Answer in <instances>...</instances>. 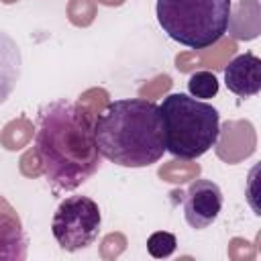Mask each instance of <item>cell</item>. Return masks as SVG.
Segmentation results:
<instances>
[{
  "label": "cell",
  "mask_w": 261,
  "mask_h": 261,
  "mask_svg": "<svg viewBox=\"0 0 261 261\" xmlns=\"http://www.w3.org/2000/svg\"><path fill=\"white\" fill-rule=\"evenodd\" d=\"M35 155L53 194L73 192L100 167L94 116L69 100H53L37 110Z\"/></svg>",
  "instance_id": "cell-1"
},
{
  "label": "cell",
  "mask_w": 261,
  "mask_h": 261,
  "mask_svg": "<svg viewBox=\"0 0 261 261\" xmlns=\"http://www.w3.org/2000/svg\"><path fill=\"white\" fill-rule=\"evenodd\" d=\"M94 137L100 155L120 167H149L167 151L159 104L145 98L106 104L94 118Z\"/></svg>",
  "instance_id": "cell-2"
},
{
  "label": "cell",
  "mask_w": 261,
  "mask_h": 261,
  "mask_svg": "<svg viewBox=\"0 0 261 261\" xmlns=\"http://www.w3.org/2000/svg\"><path fill=\"white\" fill-rule=\"evenodd\" d=\"M165 149L177 159H198L210 151L220 137L218 110L190 94H169L159 104Z\"/></svg>",
  "instance_id": "cell-3"
},
{
  "label": "cell",
  "mask_w": 261,
  "mask_h": 261,
  "mask_svg": "<svg viewBox=\"0 0 261 261\" xmlns=\"http://www.w3.org/2000/svg\"><path fill=\"white\" fill-rule=\"evenodd\" d=\"M157 22L163 33L190 49L216 45L230 27V0H157Z\"/></svg>",
  "instance_id": "cell-4"
},
{
  "label": "cell",
  "mask_w": 261,
  "mask_h": 261,
  "mask_svg": "<svg viewBox=\"0 0 261 261\" xmlns=\"http://www.w3.org/2000/svg\"><path fill=\"white\" fill-rule=\"evenodd\" d=\"M102 226V214L98 204L88 196H67L59 202L51 232L63 251L75 253L96 243Z\"/></svg>",
  "instance_id": "cell-5"
},
{
  "label": "cell",
  "mask_w": 261,
  "mask_h": 261,
  "mask_svg": "<svg viewBox=\"0 0 261 261\" xmlns=\"http://www.w3.org/2000/svg\"><path fill=\"white\" fill-rule=\"evenodd\" d=\"M222 190L212 179H196L190 184L188 192L184 194V218L186 222L196 228H208L222 210Z\"/></svg>",
  "instance_id": "cell-6"
},
{
  "label": "cell",
  "mask_w": 261,
  "mask_h": 261,
  "mask_svg": "<svg viewBox=\"0 0 261 261\" xmlns=\"http://www.w3.org/2000/svg\"><path fill=\"white\" fill-rule=\"evenodd\" d=\"M224 84L239 98H251L261 90V59L253 53L237 55L224 67Z\"/></svg>",
  "instance_id": "cell-7"
},
{
  "label": "cell",
  "mask_w": 261,
  "mask_h": 261,
  "mask_svg": "<svg viewBox=\"0 0 261 261\" xmlns=\"http://www.w3.org/2000/svg\"><path fill=\"white\" fill-rule=\"evenodd\" d=\"M20 49L10 35L0 31V104L8 100L20 77Z\"/></svg>",
  "instance_id": "cell-8"
},
{
  "label": "cell",
  "mask_w": 261,
  "mask_h": 261,
  "mask_svg": "<svg viewBox=\"0 0 261 261\" xmlns=\"http://www.w3.org/2000/svg\"><path fill=\"white\" fill-rule=\"evenodd\" d=\"M27 249H29V239L20 222L12 216L0 214V259L22 261L27 259Z\"/></svg>",
  "instance_id": "cell-9"
},
{
  "label": "cell",
  "mask_w": 261,
  "mask_h": 261,
  "mask_svg": "<svg viewBox=\"0 0 261 261\" xmlns=\"http://www.w3.org/2000/svg\"><path fill=\"white\" fill-rule=\"evenodd\" d=\"M218 80L212 71H194L188 80V92L190 96L198 98V100H208V98H214L218 94Z\"/></svg>",
  "instance_id": "cell-10"
},
{
  "label": "cell",
  "mask_w": 261,
  "mask_h": 261,
  "mask_svg": "<svg viewBox=\"0 0 261 261\" xmlns=\"http://www.w3.org/2000/svg\"><path fill=\"white\" fill-rule=\"evenodd\" d=\"M175 247H177V241H175V237H173L171 232H167V230H157V232H153V234L147 239V251H149V255L155 257V259H165V257H169V255L175 251Z\"/></svg>",
  "instance_id": "cell-11"
}]
</instances>
